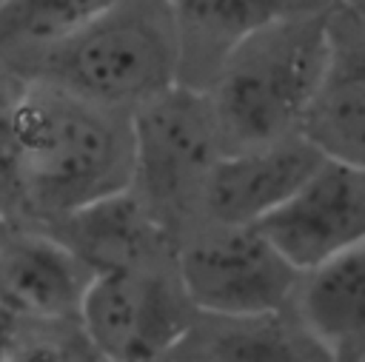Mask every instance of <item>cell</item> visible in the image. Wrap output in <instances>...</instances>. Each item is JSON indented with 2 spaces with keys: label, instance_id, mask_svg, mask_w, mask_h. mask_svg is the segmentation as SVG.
<instances>
[{
  "label": "cell",
  "instance_id": "1",
  "mask_svg": "<svg viewBox=\"0 0 365 362\" xmlns=\"http://www.w3.org/2000/svg\"><path fill=\"white\" fill-rule=\"evenodd\" d=\"M9 114L20 148L23 219L43 225L131 188V111L23 80Z\"/></svg>",
  "mask_w": 365,
  "mask_h": 362
},
{
  "label": "cell",
  "instance_id": "2",
  "mask_svg": "<svg viewBox=\"0 0 365 362\" xmlns=\"http://www.w3.org/2000/svg\"><path fill=\"white\" fill-rule=\"evenodd\" d=\"M331 48V11H279L248 26L228 48L211 108L231 148L297 134Z\"/></svg>",
  "mask_w": 365,
  "mask_h": 362
},
{
  "label": "cell",
  "instance_id": "3",
  "mask_svg": "<svg viewBox=\"0 0 365 362\" xmlns=\"http://www.w3.org/2000/svg\"><path fill=\"white\" fill-rule=\"evenodd\" d=\"M180 57L182 26L174 0H114L48 48L23 80H46L131 111L177 83Z\"/></svg>",
  "mask_w": 365,
  "mask_h": 362
},
{
  "label": "cell",
  "instance_id": "4",
  "mask_svg": "<svg viewBox=\"0 0 365 362\" xmlns=\"http://www.w3.org/2000/svg\"><path fill=\"white\" fill-rule=\"evenodd\" d=\"M77 322L97 359L143 362L171 356L194 325V305L180 276L151 262L97 268Z\"/></svg>",
  "mask_w": 365,
  "mask_h": 362
},
{
  "label": "cell",
  "instance_id": "5",
  "mask_svg": "<svg viewBox=\"0 0 365 362\" xmlns=\"http://www.w3.org/2000/svg\"><path fill=\"white\" fill-rule=\"evenodd\" d=\"M177 276L194 311L205 316H257L282 311L297 271L254 222H217L177 257Z\"/></svg>",
  "mask_w": 365,
  "mask_h": 362
},
{
  "label": "cell",
  "instance_id": "6",
  "mask_svg": "<svg viewBox=\"0 0 365 362\" xmlns=\"http://www.w3.org/2000/svg\"><path fill=\"white\" fill-rule=\"evenodd\" d=\"M131 188L157 219L202 188L222 145L211 100L177 83L131 108Z\"/></svg>",
  "mask_w": 365,
  "mask_h": 362
},
{
  "label": "cell",
  "instance_id": "7",
  "mask_svg": "<svg viewBox=\"0 0 365 362\" xmlns=\"http://www.w3.org/2000/svg\"><path fill=\"white\" fill-rule=\"evenodd\" d=\"M254 225L302 274L365 242V165L325 157L285 202Z\"/></svg>",
  "mask_w": 365,
  "mask_h": 362
},
{
  "label": "cell",
  "instance_id": "8",
  "mask_svg": "<svg viewBox=\"0 0 365 362\" xmlns=\"http://www.w3.org/2000/svg\"><path fill=\"white\" fill-rule=\"evenodd\" d=\"M94 268L54 231L6 222L0 242V299L29 322H77Z\"/></svg>",
  "mask_w": 365,
  "mask_h": 362
},
{
  "label": "cell",
  "instance_id": "9",
  "mask_svg": "<svg viewBox=\"0 0 365 362\" xmlns=\"http://www.w3.org/2000/svg\"><path fill=\"white\" fill-rule=\"evenodd\" d=\"M325 160L299 131L220 154L202 180V205L214 222H257L285 202Z\"/></svg>",
  "mask_w": 365,
  "mask_h": 362
},
{
  "label": "cell",
  "instance_id": "10",
  "mask_svg": "<svg viewBox=\"0 0 365 362\" xmlns=\"http://www.w3.org/2000/svg\"><path fill=\"white\" fill-rule=\"evenodd\" d=\"M339 31L331 14L325 71L302 117L299 134L328 160L365 165V26Z\"/></svg>",
  "mask_w": 365,
  "mask_h": 362
},
{
  "label": "cell",
  "instance_id": "11",
  "mask_svg": "<svg viewBox=\"0 0 365 362\" xmlns=\"http://www.w3.org/2000/svg\"><path fill=\"white\" fill-rule=\"evenodd\" d=\"M43 225L71 245L94 271L151 262V248L163 237L160 219L134 188L103 197Z\"/></svg>",
  "mask_w": 365,
  "mask_h": 362
},
{
  "label": "cell",
  "instance_id": "12",
  "mask_svg": "<svg viewBox=\"0 0 365 362\" xmlns=\"http://www.w3.org/2000/svg\"><path fill=\"white\" fill-rule=\"evenodd\" d=\"M302 328L328 356L365 345V242L319 262L297 282Z\"/></svg>",
  "mask_w": 365,
  "mask_h": 362
},
{
  "label": "cell",
  "instance_id": "13",
  "mask_svg": "<svg viewBox=\"0 0 365 362\" xmlns=\"http://www.w3.org/2000/svg\"><path fill=\"white\" fill-rule=\"evenodd\" d=\"M114 0H0V71L23 80L57 43L80 31Z\"/></svg>",
  "mask_w": 365,
  "mask_h": 362
},
{
  "label": "cell",
  "instance_id": "14",
  "mask_svg": "<svg viewBox=\"0 0 365 362\" xmlns=\"http://www.w3.org/2000/svg\"><path fill=\"white\" fill-rule=\"evenodd\" d=\"M211 319L214 325L205 328V333L197 325H191L177 348L197 345L200 351L188 356H205V359H268L271 362V359L328 356L305 328L294 333L279 319V311L257 314V316H211Z\"/></svg>",
  "mask_w": 365,
  "mask_h": 362
},
{
  "label": "cell",
  "instance_id": "15",
  "mask_svg": "<svg viewBox=\"0 0 365 362\" xmlns=\"http://www.w3.org/2000/svg\"><path fill=\"white\" fill-rule=\"evenodd\" d=\"M0 217L20 222L26 217L23 180H20V148L9 114V103H0Z\"/></svg>",
  "mask_w": 365,
  "mask_h": 362
},
{
  "label": "cell",
  "instance_id": "16",
  "mask_svg": "<svg viewBox=\"0 0 365 362\" xmlns=\"http://www.w3.org/2000/svg\"><path fill=\"white\" fill-rule=\"evenodd\" d=\"M26 322L20 314H14L3 299H0V359H14L17 356V348H20V339H23V331H26Z\"/></svg>",
  "mask_w": 365,
  "mask_h": 362
},
{
  "label": "cell",
  "instance_id": "17",
  "mask_svg": "<svg viewBox=\"0 0 365 362\" xmlns=\"http://www.w3.org/2000/svg\"><path fill=\"white\" fill-rule=\"evenodd\" d=\"M342 6H345V11L356 20V23H362L365 26V0H339Z\"/></svg>",
  "mask_w": 365,
  "mask_h": 362
},
{
  "label": "cell",
  "instance_id": "18",
  "mask_svg": "<svg viewBox=\"0 0 365 362\" xmlns=\"http://www.w3.org/2000/svg\"><path fill=\"white\" fill-rule=\"evenodd\" d=\"M6 222H9V219H3V217H0V242H3V231H6Z\"/></svg>",
  "mask_w": 365,
  "mask_h": 362
}]
</instances>
